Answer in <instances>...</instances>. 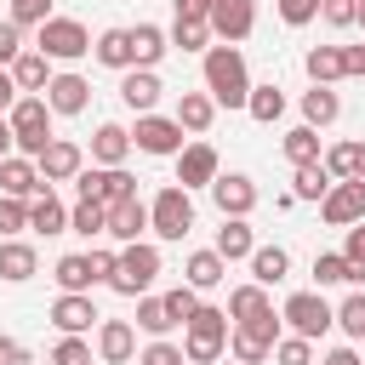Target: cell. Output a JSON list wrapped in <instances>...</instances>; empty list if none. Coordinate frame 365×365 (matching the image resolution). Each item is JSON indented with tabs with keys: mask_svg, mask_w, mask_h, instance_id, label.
<instances>
[{
	"mask_svg": "<svg viewBox=\"0 0 365 365\" xmlns=\"http://www.w3.org/2000/svg\"><path fill=\"white\" fill-rule=\"evenodd\" d=\"M200 74H205V91L217 97V108H245L251 68H245V51L240 46H211L205 63H200Z\"/></svg>",
	"mask_w": 365,
	"mask_h": 365,
	"instance_id": "1",
	"label": "cell"
},
{
	"mask_svg": "<svg viewBox=\"0 0 365 365\" xmlns=\"http://www.w3.org/2000/svg\"><path fill=\"white\" fill-rule=\"evenodd\" d=\"M228 331H234L228 308L200 302V308H194V319L182 325V354H188V365H217V359L228 354Z\"/></svg>",
	"mask_w": 365,
	"mask_h": 365,
	"instance_id": "2",
	"label": "cell"
},
{
	"mask_svg": "<svg viewBox=\"0 0 365 365\" xmlns=\"http://www.w3.org/2000/svg\"><path fill=\"white\" fill-rule=\"evenodd\" d=\"M11 131H17V154H29V160H40L46 154V143H51V103H46V91H23L17 103H11Z\"/></svg>",
	"mask_w": 365,
	"mask_h": 365,
	"instance_id": "3",
	"label": "cell"
},
{
	"mask_svg": "<svg viewBox=\"0 0 365 365\" xmlns=\"http://www.w3.org/2000/svg\"><path fill=\"white\" fill-rule=\"evenodd\" d=\"M154 279H160V245H154V240H131V245H120V262H114L108 291H120V297H148Z\"/></svg>",
	"mask_w": 365,
	"mask_h": 365,
	"instance_id": "4",
	"label": "cell"
},
{
	"mask_svg": "<svg viewBox=\"0 0 365 365\" xmlns=\"http://www.w3.org/2000/svg\"><path fill=\"white\" fill-rule=\"evenodd\" d=\"M188 228H194V200L182 182H165L148 200V234L154 240H188Z\"/></svg>",
	"mask_w": 365,
	"mask_h": 365,
	"instance_id": "5",
	"label": "cell"
},
{
	"mask_svg": "<svg viewBox=\"0 0 365 365\" xmlns=\"http://www.w3.org/2000/svg\"><path fill=\"white\" fill-rule=\"evenodd\" d=\"M279 314L268 308V314H257V319H234V331H228V354L240 359V365H262V359H274V342H279Z\"/></svg>",
	"mask_w": 365,
	"mask_h": 365,
	"instance_id": "6",
	"label": "cell"
},
{
	"mask_svg": "<svg viewBox=\"0 0 365 365\" xmlns=\"http://www.w3.org/2000/svg\"><path fill=\"white\" fill-rule=\"evenodd\" d=\"M279 319L297 331V336H308V342H319L331 325H336V308L325 302V291H291L285 302H279Z\"/></svg>",
	"mask_w": 365,
	"mask_h": 365,
	"instance_id": "7",
	"label": "cell"
},
{
	"mask_svg": "<svg viewBox=\"0 0 365 365\" xmlns=\"http://www.w3.org/2000/svg\"><path fill=\"white\" fill-rule=\"evenodd\" d=\"M34 46H40L51 63H74V57L91 51V29H86L80 17H46V23L34 29Z\"/></svg>",
	"mask_w": 365,
	"mask_h": 365,
	"instance_id": "8",
	"label": "cell"
},
{
	"mask_svg": "<svg viewBox=\"0 0 365 365\" xmlns=\"http://www.w3.org/2000/svg\"><path fill=\"white\" fill-rule=\"evenodd\" d=\"M131 143H137L143 154H154V160H177L182 143H188V131L177 125V114H137Z\"/></svg>",
	"mask_w": 365,
	"mask_h": 365,
	"instance_id": "9",
	"label": "cell"
},
{
	"mask_svg": "<svg viewBox=\"0 0 365 365\" xmlns=\"http://www.w3.org/2000/svg\"><path fill=\"white\" fill-rule=\"evenodd\" d=\"M74 188H80V200L120 205V200H131V194H137V177H131L125 165H86V171L74 177Z\"/></svg>",
	"mask_w": 365,
	"mask_h": 365,
	"instance_id": "10",
	"label": "cell"
},
{
	"mask_svg": "<svg viewBox=\"0 0 365 365\" xmlns=\"http://www.w3.org/2000/svg\"><path fill=\"white\" fill-rule=\"evenodd\" d=\"M319 217H325L331 228H354V222H365V177L331 182V194L319 200Z\"/></svg>",
	"mask_w": 365,
	"mask_h": 365,
	"instance_id": "11",
	"label": "cell"
},
{
	"mask_svg": "<svg viewBox=\"0 0 365 365\" xmlns=\"http://www.w3.org/2000/svg\"><path fill=\"white\" fill-rule=\"evenodd\" d=\"M205 23H211V34H217L222 46H240V40H251V29H257V0H217Z\"/></svg>",
	"mask_w": 365,
	"mask_h": 365,
	"instance_id": "12",
	"label": "cell"
},
{
	"mask_svg": "<svg viewBox=\"0 0 365 365\" xmlns=\"http://www.w3.org/2000/svg\"><path fill=\"white\" fill-rule=\"evenodd\" d=\"M46 319H51V325H57L63 336H86V331H91V325H97L103 314H97L91 291H63V297L51 302V314H46Z\"/></svg>",
	"mask_w": 365,
	"mask_h": 365,
	"instance_id": "13",
	"label": "cell"
},
{
	"mask_svg": "<svg viewBox=\"0 0 365 365\" xmlns=\"http://www.w3.org/2000/svg\"><path fill=\"white\" fill-rule=\"evenodd\" d=\"M217 171H222V160H217L211 143H182V154H177V182H182L188 194H194V188H211Z\"/></svg>",
	"mask_w": 365,
	"mask_h": 365,
	"instance_id": "14",
	"label": "cell"
},
{
	"mask_svg": "<svg viewBox=\"0 0 365 365\" xmlns=\"http://www.w3.org/2000/svg\"><path fill=\"white\" fill-rule=\"evenodd\" d=\"M211 200H217L222 217H251V211H257V182H251L245 171H217Z\"/></svg>",
	"mask_w": 365,
	"mask_h": 365,
	"instance_id": "15",
	"label": "cell"
},
{
	"mask_svg": "<svg viewBox=\"0 0 365 365\" xmlns=\"http://www.w3.org/2000/svg\"><path fill=\"white\" fill-rule=\"evenodd\" d=\"M97 359L103 365H131L137 359V325L131 319H97Z\"/></svg>",
	"mask_w": 365,
	"mask_h": 365,
	"instance_id": "16",
	"label": "cell"
},
{
	"mask_svg": "<svg viewBox=\"0 0 365 365\" xmlns=\"http://www.w3.org/2000/svg\"><path fill=\"white\" fill-rule=\"evenodd\" d=\"M80 171H86V148L68 143V137H51L46 154H40V177H46V182H74Z\"/></svg>",
	"mask_w": 365,
	"mask_h": 365,
	"instance_id": "17",
	"label": "cell"
},
{
	"mask_svg": "<svg viewBox=\"0 0 365 365\" xmlns=\"http://www.w3.org/2000/svg\"><path fill=\"white\" fill-rule=\"evenodd\" d=\"M40 188H51V182L40 177V160H29V154H6V160H0V194L34 200Z\"/></svg>",
	"mask_w": 365,
	"mask_h": 365,
	"instance_id": "18",
	"label": "cell"
},
{
	"mask_svg": "<svg viewBox=\"0 0 365 365\" xmlns=\"http://www.w3.org/2000/svg\"><path fill=\"white\" fill-rule=\"evenodd\" d=\"M46 103H51V114H86V103H91V80L86 74H51V86H46Z\"/></svg>",
	"mask_w": 365,
	"mask_h": 365,
	"instance_id": "19",
	"label": "cell"
},
{
	"mask_svg": "<svg viewBox=\"0 0 365 365\" xmlns=\"http://www.w3.org/2000/svg\"><path fill=\"white\" fill-rule=\"evenodd\" d=\"M160 74L154 68H125L120 74V103L131 108V114H154V103H160Z\"/></svg>",
	"mask_w": 365,
	"mask_h": 365,
	"instance_id": "20",
	"label": "cell"
},
{
	"mask_svg": "<svg viewBox=\"0 0 365 365\" xmlns=\"http://www.w3.org/2000/svg\"><path fill=\"white\" fill-rule=\"evenodd\" d=\"M143 234H148V200H143V194H131V200L108 205V240L131 245V240H143Z\"/></svg>",
	"mask_w": 365,
	"mask_h": 365,
	"instance_id": "21",
	"label": "cell"
},
{
	"mask_svg": "<svg viewBox=\"0 0 365 365\" xmlns=\"http://www.w3.org/2000/svg\"><path fill=\"white\" fill-rule=\"evenodd\" d=\"M131 131L125 125H114V120H103L97 131H91V165H125L131 160Z\"/></svg>",
	"mask_w": 365,
	"mask_h": 365,
	"instance_id": "22",
	"label": "cell"
},
{
	"mask_svg": "<svg viewBox=\"0 0 365 365\" xmlns=\"http://www.w3.org/2000/svg\"><path fill=\"white\" fill-rule=\"evenodd\" d=\"M182 279H188L194 291H217V285L228 279V257H222L217 245H205V251H188V262H182Z\"/></svg>",
	"mask_w": 365,
	"mask_h": 365,
	"instance_id": "23",
	"label": "cell"
},
{
	"mask_svg": "<svg viewBox=\"0 0 365 365\" xmlns=\"http://www.w3.org/2000/svg\"><path fill=\"white\" fill-rule=\"evenodd\" d=\"M34 274H40V251L29 240H0V279L6 285H23Z\"/></svg>",
	"mask_w": 365,
	"mask_h": 365,
	"instance_id": "24",
	"label": "cell"
},
{
	"mask_svg": "<svg viewBox=\"0 0 365 365\" xmlns=\"http://www.w3.org/2000/svg\"><path fill=\"white\" fill-rule=\"evenodd\" d=\"M171 114H177V125H182L188 137H200V131H211V120H217V97H211V91H182Z\"/></svg>",
	"mask_w": 365,
	"mask_h": 365,
	"instance_id": "25",
	"label": "cell"
},
{
	"mask_svg": "<svg viewBox=\"0 0 365 365\" xmlns=\"http://www.w3.org/2000/svg\"><path fill=\"white\" fill-rule=\"evenodd\" d=\"M29 234H68V205L51 188H40L29 200Z\"/></svg>",
	"mask_w": 365,
	"mask_h": 365,
	"instance_id": "26",
	"label": "cell"
},
{
	"mask_svg": "<svg viewBox=\"0 0 365 365\" xmlns=\"http://www.w3.org/2000/svg\"><path fill=\"white\" fill-rule=\"evenodd\" d=\"M91 57L103 63V68H137V57H131V29H103L97 40H91Z\"/></svg>",
	"mask_w": 365,
	"mask_h": 365,
	"instance_id": "27",
	"label": "cell"
},
{
	"mask_svg": "<svg viewBox=\"0 0 365 365\" xmlns=\"http://www.w3.org/2000/svg\"><path fill=\"white\" fill-rule=\"evenodd\" d=\"M217 251H222L228 262H251V251H257V228H251L245 217H222V228H217Z\"/></svg>",
	"mask_w": 365,
	"mask_h": 365,
	"instance_id": "28",
	"label": "cell"
},
{
	"mask_svg": "<svg viewBox=\"0 0 365 365\" xmlns=\"http://www.w3.org/2000/svg\"><path fill=\"white\" fill-rule=\"evenodd\" d=\"M165 51H171V34H165L160 23H137V29H131V57H137V68H160Z\"/></svg>",
	"mask_w": 365,
	"mask_h": 365,
	"instance_id": "29",
	"label": "cell"
},
{
	"mask_svg": "<svg viewBox=\"0 0 365 365\" xmlns=\"http://www.w3.org/2000/svg\"><path fill=\"white\" fill-rule=\"evenodd\" d=\"M302 68H308V80H314V86H336V80H348L342 46H314V51L302 57Z\"/></svg>",
	"mask_w": 365,
	"mask_h": 365,
	"instance_id": "30",
	"label": "cell"
},
{
	"mask_svg": "<svg viewBox=\"0 0 365 365\" xmlns=\"http://www.w3.org/2000/svg\"><path fill=\"white\" fill-rule=\"evenodd\" d=\"M336 114H342V97L331 91V86H308L302 91V125H336Z\"/></svg>",
	"mask_w": 365,
	"mask_h": 365,
	"instance_id": "31",
	"label": "cell"
},
{
	"mask_svg": "<svg viewBox=\"0 0 365 365\" xmlns=\"http://www.w3.org/2000/svg\"><path fill=\"white\" fill-rule=\"evenodd\" d=\"M11 80H17V91H46L51 86V57L34 46V51H23L17 63H11Z\"/></svg>",
	"mask_w": 365,
	"mask_h": 365,
	"instance_id": "32",
	"label": "cell"
},
{
	"mask_svg": "<svg viewBox=\"0 0 365 365\" xmlns=\"http://www.w3.org/2000/svg\"><path fill=\"white\" fill-rule=\"evenodd\" d=\"M331 182H336V177L325 171V160H314V165H291V194H297V200H314V205H319V200L331 194Z\"/></svg>",
	"mask_w": 365,
	"mask_h": 365,
	"instance_id": "33",
	"label": "cell"
},
{
	"mask_svg": "<svg viewBox=\"0 0 365 365\" xmlns=\"http://www.w3.org/2000/svg\"><path fill=\"white\" fill-rule=\"evenodd\" d=\"M68 234H80V240L108 234V205H103V200H74V205H68Z\"/></svg>",
	"mask_w": 365,
	"mask_h": 365,
	"instance_id": "34",
	"label": "cell"
},
{
	"mask_svg": "<svg viewBox=\"0 0 365 365\" xmlns=\"http://www.w3.org/2000/svg\"><path fill=\"white\" fill-rule=\"evenodd\" d=\"M285 274H291V251L285 245H257L251 251V279L257 285H279Z\"/></svg>",
	"mask_w": 365,
	"mask_h": 365,
	"instance_id": "35",
	"label": "cell"
},
{
	"mask_svg": "<svg viewBox=\"0 0 365 365\" xmlns=\"http://www.w3.org/2000/svg\"><path fill=\"white\" fill-rule=\"evenodd\" d=\"M51 279H57V291H91V285H97V279H91V257H86V251H68V257H57Z\"/></svg>",
	"mask_w": 365,
	"mask_h": 365,
	"instance_id": "36",
	"label": "cell"
},
{
	"mask_svg": "<svg viewBox=\"0 0 365 365\" xmlns=\"http://www.w3.org/2000/svg\"><path fill=\"white\" fill-rule=\"evenodd\" d=\"M274 302H268V285H257V279H245V285H234L228 291V319H257V314H268Z\"/></svg>",
	"mask_w": 365,
	"mask_h": 365,
	"instance_id": "37",
	"label": "cell"
},
{
	"mask_svg": "<svg viewBox=\"0 0 365 365\" xmlns=\"http://www.w3.org/2000/svg\"><path fill=\"white\" fill-rule=\"evenodd\" d=\"M165 34H171V46H177V51H211V40H217L205 17H177Z\"/></svg>",
	"mask_w": 365,
	"mask_h": 365,
	"instance_id": "38",
	"label": "cell"
},
{
	"mask_svg": "<svg viewBox=\"0 0 365 365\" xmlns=\"http://www.w3.org/2000/svg\"><path fill=\"white\" fill-rule=\"evenodd\" d=\"M279 148H285V160H291V165H314V160H325V148H319V131H314V125H291Z\"/></svg>",
	"mask_w": 365,
	"mask_h": 365,
	"instance_id": "39",
	"label": "cell"
},
{
	"mask_svg": "<svg viewBox=\"0 0 365 365\" xmlns=\"http://www.w3.org/2000/svg\"><path fill=\"white\" fill-rule=\"evenodd\" d=\"M245 114H251L257 125H274V120L285 114V91H279V86H251V97H245Z\"/></svg>",
	"mask_w": 365,
	"mask_h": 365,
	"instance_id": "40",
	"label": "cell"
},
{
	"mask_svg": "<svg viewBox=\"0 0 365 365\" xmlns=\"http://www.w3.org/2000/svg\"><path fill=\"white\" fill-rule=\"evenodd\" d=\"M331 285H354V268L342 251H319L314 257V291H331Z\"/></svg>",
	"mask_w": 365,
	"mask_h": 365,
	"instance_id": "41",
	"label": "cell"
},
{
	"mask_svg": "<svg viewBox=\"0 0 365 365\" xmlns=\"http://www.w3.org/2000/svg\"><path fill=\"white\" fill-rule=\"evenodd\" d=\"M336 331H342L348 342H365V291H359V285L336 302Z\"/></svg>",
	"mask_w": 365,
	"mask_h": 365,
	"instance_id": "42",
	"label": "cell"
},
{
	"mask_svg": "<svg viewBox=\"0 0 365 365\" xmlns=\"http://www.w3.org/2000/svg\"><path fill=\"white\" fill-rule=\"evenodd\" d=\"M177 319H171V308H165V297H137V331L143 336H165Z\"/></svg>",
	"mask_w": 365,
	"mask_h": 365,
	"instance_id": "43",
	"label": "cell"
},
{
	"mask_svg": "<svg viewBox=\"0 0 365 365\" xmlns=\"http://www.w3.org/2000/svg\"><path fill=\"white\" fill-rule=\"evenodd\" d=\"M325 171H331L336 182L359 177V143H331V148H325Z\"/></svg>",
	"mask_w": 365,
	"mask_h": 365,
	"instance_id": "44",
	"label": "cell"
},
{
	"mask_svg": "<svg viewBox=\"0 0 365 365\" xmlns=\"http://www.w3.org/2000/svg\"><path fill=\"white\" fill-rule=\"evenodd\" d=\"M17 234H29V200L0 194V240H17Z\"/></svg>",
	"mask_w": 365,
	"mask_h": 365,
	"instance_id": "45",
	"label": "cell"
},
{
	"mask_svg": "<svg viewBox=\"0 0 365 365\" xmlns=\"http://www.w3.org/2000/svg\"><path fill=\"white\" fill-rule=\"evenodd\" d=\"M137 365H188V354H182V342L148 336V348H137Z\"/></svg>",
	"mask_w": 365,
	"mask_h": 365,
	"instance_id": "46",
	"label": "cell"
},
{
	"mask_svg": "<svg viewBox=\"0 0 365 365\" xmlns=\"http://www.w3.org/2000/svg\"><path fill=\"white\" fill-rule=\"evenodd\" d=\"M274 365H314V342L297 336V331L279 336V342H274Z\"/></svg>",
	"mask_w": 365,
	"mask_h": 365,
	"instance_id": "47",
	"label": "cell"
},
{
	"mask_svg": "<svg viewBox=\"0 0 365 365\" xmlns=\"http://www.w3.org/2000/svg\"><path fill=\"white\" fill-rule=\"evenodd\" d=\"M165 308H171V319H177V325H188V319H194V308H200V291L182 279V285H171V291H165Z\"/></svg>",
	"mask_w": 365,
	"mask_h": 365,
	"instance_id": "48",
	"label": "cell"
},
{
	"mask_svg": "<svg viewBox=\"0 0 365 365\" xmlns=\"http://www.w3.org/2000/svg\"><path fill=\"white\" fill-rule=\"evenodd\" d=\"M11 23H23V29H40L46 17H57L51 11V0H11V11H6Z\"/></svg>",
	"mask_w": 365,
	"mask_h": 365,
	"instance_id": "49",
	"label": "cell"
},
{
	"mask_svg": "<svg viewBox=\"0 0 365 365\" xmlns=\"http://www.w3.org/2000/svg\"><path fill=\"white\" fill-rule=\"evenodd\" d=\"M51 365H91V342L86 336H63L51 348Z\"/></svg>",
	"mask_w": 365,
	"mask_h": 365,
	"instance_id": "50",
	"label": "cell"
},
{
	"mask_svg": "<svg viewBox=\"0 0 365 365\" xmlns=\"http://www.w3.org/2000/svg\"><path fill=\"white\" fill-rule=\"evenodd\" d=\"M319 17L331 29H354L359 23V0H319Z\"/></svg>",
	"mask_w": 365,
	"mask_h": 365,
	"instance_id": "51",
	"label": "cell"
},
{
	"mask_svg": "<svg viewBox=\"0 0 365 365\" xmlns=\"http://www.w3.org/2000/svg\"><path fill=\"white\" fill-rule=\"evenodd\" d=\"M23 51H29V46H23V23H11V17H6V23H0V68H11Z\"/></svg>",
	"mask_w": 365,
	"mask_h": 365,
	"instance_id": "52",
	"label": "cell"
},
{
	"mask_svg": "<svg viewBox=\"0 0 365 365\" xmlns=\"http://www.w3.org/2000/svg\"><path fill=\"white\" fill-rule=\"evenodd\" d=\"M274 6H279V23L285 29H302V23L319 17V0H274Z\"/></svg>",
	"mask_w": 365,
	"mask_h": 365,
	"instance_id": "53",
	"label": "cell"
},
{
	"mask_svg": "<svg viewBox=\"0 0 365 365\" xmlns=\"http://www.w3.org/2000/svg\"><path fill=\"white\" fill-rule=\"evenodd\" d=\"M342 257H348V268H354V285H365V222H354V228H348Z\"/></svg>",
	"mask_w": 365,
	"mask_h": 365,
	"instance_id": "54",
	"label": "cell"
},
{
	"mask_svg": "<svg viewBox=\"0 0 365 365\" xmlns=\"http://www.w3.org/2000/svg\"><path fill=\"white\" fill-rule=\"evenodd\" d=\"M86 257H91V279H97V285H108V279H114V262H120V251H108V245H91Z\"/></svg>",
	"mask_w": 365,
	"mask_h": 365,
	"instance_id": "55",
	"label": "cell"
},
{
	"mask_svg": "<svg viewBox=\"0 0 365 365\" xmlns=\"http://www.w3.org/2000/svg\"><path fill=\"white\" fill-rule=\"evenodd\" d=\"M0 365H29V348L17 336H0Z\"/></svg>",
	"mask_w": 365,
	"mask_h": 365,
	"instance_id": "56",
	"label": "cell"
},
{
	"mask_svg": "<svg viewBox=\"0 0 365 365\" xmlns=\"http://www.w3.org/2000/svg\"><path fill=\"white\" fill-rule=\"evenodd\" d=\"M342 63H348V80H365V46H342Z\"/></svg>",
	"mask_w": 365,
	"mask_h": 365,
	"instance_id": "57",
	"label": "cell"
},
{
	"mask_svg": "<svg viewBox=\"0 0 365 365\" xmlns=\"http://www.w3.org/2000/svg\"><path fill=\"white\" fill-rule=\"evenodd\" d=\"M319 365H365V359H359V348H354V342H342V348H331Z\"/></svg>",
	"mask_w": 365,
	"mask_h": 365,
	"instance_id": "58",
	"label": "cell"
},
{
	"mask_svg": "<svg viewBox=\"0 0 365 365\" xmlns=\"http://www.w3.org/2000/svg\"><path fill=\"white\" fill-rule=\"evenodd\" d=\"M23 91H17V80H11V68H0V114H11V103H17Z\"/></svg>",
	"mask_w": 365,
	"mask_h": 365,
	"instance_id": "59",
	"label": "cell"
},
{
	"mask_svg": "<svg viewBox=\"0 0 365 365\" xmlns=\"http://www.w3.org/2000/svg\"><path fill=\"white\" fill-rule=\"evenodd\" d=\"M217 0H177V17H211Z\"/></svg>",
	"mask_w": 365,
	"mask_h": 365,
	"instance_id": "60",
	"label": "cell"
},
{
	"mask_svg": "<svg viewBox=\"0 0 365 365\" xmlns=\"http://www.w3.org/2000/svg\"><path fill=\"white\" fill-rule=\"evenodd\" d=\"M6 154H17V131H11V120L0 114V160H6Z\"/></svg>",
	"mask_w": 365,
	"mask_h": 365,
	"instance_id": "61",
	"label": "cell"
},
{
	"mask_svg": "<svg viewBox=\"0 0 365 365\" xmlns=\"http://www.w3.org/2000/svg\"><path fill=\"white\" fill-rule=\"evenodd\" d=\"M359 177H365V143H359Z\"/></svg>",
	"mask_w": 365,
	"mask_h": 365,
	"instance_id": "62",
	"label": "cell"
},
{
	"mask_svg": "<svg viewBox=\"0 0 365 365\" xmlns=\"http://www.w3.org/2000/svg\"><path fill=\"white\" fill-rule=\"evenodd\" d=\"M354 29H365V0H359V23H354Z\"/></svg>",
	"mask_w": 365,
	"mask_h": 365,
	"instance_id": "63",
	"label": "cell"
},
{
	"mask_svg": "<svg viewBox=\"0 0 365 365\" xmlns=\"http://www.w3.org/2000/svg\"><path fill=\"white\" fill-rule=\"evenodd\" d=\"M217 365H240V359H217Z\"/></svg>",
	"mask_w": 365,
	"mask_h": 365,
	"instance_id": "64",
	"label": "cell"
}]
</instances>
